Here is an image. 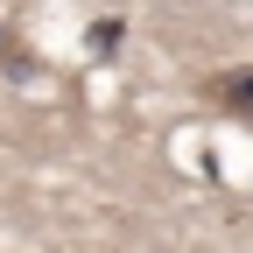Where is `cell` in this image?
I'll return each instance as SVG.
<instances>
[{"label":"cell","mask_w":253,"mask_h":253,"mask_svg":"<svg viewBox=\"0 0 253 253\" xmlns=\"http://www.w3.org/2000/svg\"><path fill=\"white\" fill-rule=\"evenodd\" d=\"M0 49H7V36H0Z\"/></svg>","instance_id":"obj_2"},{"label":"cell","mask_w":253,"mask_h":253,"mask_svg":"<svg viewBox=\"0 0 253 253\" xmlns=\"http://www.w3.org/2000/svg\"><path fill=\"white\" fill-rule=\"evenodd\" d=\"M204 99L218 113H232V120H253V63H232V71L204 78Z\"/></svg>","instance_id":"obj_1"}]
</instances>
